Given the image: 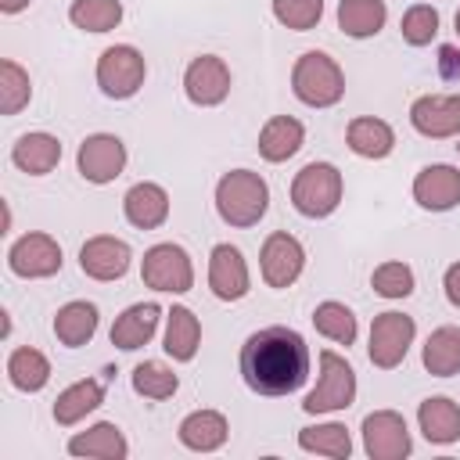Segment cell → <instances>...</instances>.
<instances>
[{
  "mask_svg": "<svg viewBox=\"0 0 460 460\" xmlns=\"http://www.w3.org/2000/svg\"><path fill=\"white\" fill-rule=\"evenodd\" d=\"M237 367L244 385L255 395H266V399L291 395L309 377V345L295 327L273 323L244 338Z\"/></svg>",
  "mask_w": 460,
  "mask_h": 460,
  "instance_id": "obj_1",
  "label": "cell"
},
{
  "mask_svg": "<svg viewBox=\"0 0 460 460\" xmlns=\"http://www.w3.org/2000/svg\"><path fill=\"white\" fill-rule=\"evenodd\" d=\"M270 208V183L252 169H230L216 183V212L226 226L248 230Z\"/></svg>",
  "mask_w": 460,
  "mask_h": 460,
  "instance_id": "obj_2",
  "label": "cell"
},
{
  "mask_svg": "<svg viewBox=\"0 0 460 460\" xmlns=\"http://www.w3.org/2000/svg\"><path fill=\"white\" fill-rule=\"evenodd\" d=\"M291 90L309 108H334L345 97V72L323 50H305L291 68Z\"/></svg>",
  "mask_w": 460,
  "mask_h": 460,
  "instance_id": "obj_3",
  "label": "cell"
},
{
  "mask_svg": "<svg viewBox=\"0 0 460 460\" xmlns=\"http://www.w3.org/2000/svg\"><path fill=\"white\" fill-rule=\"evenodd\" d=\"M345 180L331 162H309L291 180V205L305 219H323L341 205Z\"/></svg>",
  "mask_w": 460,
  "mask_h": 460,
  "instance_id": "obj_4",
  "label": "cell"
},
{
  "mask_svg": "<svg viewBox=\"0 0 460 460\" xmlns=\"http://www.w3.org/2000/svg\"><path fill=\"white\" fill-rule=\"evenodd\" d=\"M356 402V370L349 367L345 356L323 349L320 352V377L316 388L302 399V410L309 417L316 413H334V410H349Z\"/></svg>",
  "mask_w": 460,
  "mask_h": 460,
  "instance_id": "obj_5",
  "label": "cell"
},
{
  "mask_svg": "<svg viewBox=\"0 0 460 460\" xmlns=\"http://www.w3.org/2000/svg\"><path fill=\"white\" fill-rule=\"evenodd\" d=\"M140 280L151 291H169V295H187L194 288V262L187 255V248L162 241L151 244L140 259Z\"/></svg>",
  "mask_w": 460,
  "mask_h": 460,
  "instance_id": "obj_6",
  "label": "cell"
},
{
  "mask_svg": "<svg viewBox=\"0 0 460 460\" xmlns=\"http://www.w3.org/2000/svg\"><path fill=\"white\" fill-rule=\"evenodd\" d=\"M147 79V61L133 43H115L97 58V86L111 101H129Z\"/></svg>",
  "mask_w": 460,
  "mask_h": 460,
  "instance_id": "obj_7",
  "label": "cell"
},
{
  "mask_svg": "<svg viewBox=\"0 0 460 460\" xmlns=\"http://www.w3.org/2000/svg\"><path fill=\"white\" fill-rule=\"evenodd\" d=\"M413 338H417V323H413V316H406V313H392V309H388V313H377L374 323H370L367 356H370V363H374L377 370H395V367L406 359Z\"/></svg>",
  "mask_w": 460,
  "mask_h": 460,
  "instance_id": "obj_8",
  "label": "cell"
},
{
  "mask_svg": "<svg viewBox=\"0 0 460 460\" xmlns=\"http://www.w3.org/2000/svg\"><path fill=\"white\" fill-rule=\"evenodd\" d=\"M61 244L43 234V230H29L22 234L11 248H7V270L22 280H43V277H54L61 273Z\"/></svg>",
  "mask_w": 460,
  "mask_h": 460,
  "instance_id": "obj_9",
  "label": "cell"
},
{
  "mask_svg": "<svg viewBox=\"0 0 460 460\" xmlns=\"http://www.w3.org/2000/svg\"><path fill=\"white\" fill-rule=\"evenodd\" d=\"M259 270H262L266 288H277V291L291 288L305 270L302 241L295 234H288V230H273L259 248Z\"/></svg>",
  "mask_w": 460,
  "mask_h": 460,
  "instance_id": "obj_10",
  "label": "cell"
},
{
  "mask_svg": "<svg viewBox=\"0 0 460 460\" xmlns=\"http://www.w3.org/2000/svg\"><path fill=\"white\" fill-rule=\"evenodd\" d=\"M363 449L370 460H406L413 453V438L406 417L399 410H374L363 417Z\"/></svg>",
  "mask_w": 460,
  "mask_h": 460,
  "instance_id": "obj_11",
  "label": "cell"
},
{
  "mask_svg": "<svg viewBox=\"0 0 460 460\" xmlns=\"http://www.w3.org/2000/svg\"><path fill=\"white\" fill-rule=\"evenodd\" d=\"M230 86H234V75H230V65L219 54H198L183 72V93L198 108L223 104L230 97Z\"/></svg>",
  "mask_w": 460,
  "mask_h": 460,
  "instance_id": "obj_12",
  "label": "cell"
},
{
  "mask_svg": "<svg viewBox=\"0 0 460 460\" xmlns=\"http://www.w3.org/2000/svg\"><path fill=\"white\" fill-rule=\"evenodd\" d=\"M126 144L115 133H90L75 151V169L86 183H111L126 169Z\"/></svg>",
  "mask_w": 460,
  "mask_h": 460,
  "instance_id": "obj_13",
  "label": "cell"
},
{
  "mask_svg": "<svg viewBox=\"0 0 460 460\" xmlns=\"http://www.w3.org/2000/svg\"><path fill=\"white\" fill-rule=\"evenodd\" d=\"M129 262H133V248L115 234H93L79 248V270L90 280H101V284L126 277Z\"/></svg>",
  "mask_w": 460,
  "mask_h": 460,
  "instance_id": "obj_14",
  "label": "cell"
},
{
  "mask_svg": "<svg viewBox=\"0 0 460 460\" xmlns=\"http://www.w3.org/2000/svg\"><path fill=\"white\" fill-rule=\"evenodd\" d=\"M410 126L428 140L460 137V93H424L410 104Z\"/></svg>",
  "mask_w": 460,
  "mask_h": 460,
  "instance_id": "obj_15",
  "label": "cell"
},
{
  "mask_svg": "<svg viewBox=\"0 0 460 460\" xmlns=\"http://www.w3.org/2000/svg\"><path fill=\"white\" fill-rule=\"evenodd\" d=\"M208 288L219 302H241L252 291V273L248 262L241 255V248L234 244H212L208 252Z\"/></svg>",
  "mask_w": 460,
  "mask_h": 460,
  "instance_id": "obj_16",
  "label": "cell"
},
{
  "mask_svg": "<svg viewBox=\"0 0 460 460\" xmlns=\"http://www.w3.org/2000/svg\"><path fill=\"white\" fill-rule=\"evenodd\" d=\"M413 201L428 212H449L460 205V169L435 162L413 176Z\"/></svg>",
  "mask_w": 460,
  "mask_h": 460,
  "instance_id": "obj_17",
  "label": "cell"
},
{
  "mask_svg": "<svg viewBox=\"0 0 460 460\" xmlns=\"http://www.w3.org/2000/svg\"><path fill=\"white\" fill-rule=\"evenodd\" d=\"M122 216L137 230H158L169 219V194L155 180H140L122 198Z\"/></svg>",
  "mask_w": 460,
  "mask_h": 460,
  "instance_id": "obj_18",
  "label": "cell"
},
{
  "mask_svg": "<svg viewBox=\"0 0 460 460\" xmlns=\"http://www.w3.org/2000/svg\"><path fill=\"white\" fill-rule=\"evenodd\" d=\"M162 320V305L158 302H137L129 309H122L111 323V345L122 352H137L140 345H147L158 331Z\"/></svg>",
  "mask_w": 460,
  "mask_h": 460,
  "instance_id": "obj_19",
  "label": "cell"
},
{
  "mask_svg": "<svg viewBox=\"0 0 460 460\" xmlns=\"http://www.w3.org/2000/svg\"><path fill=\"white\" fill-rule=\"evenodd\" d=\"M176 438L190 453H216L230 438V424H226V417L219 410H194V413H187L180 420Z\"/></svg>",
  "mask_w": 460,
  "mask_h": 460,
  "instance_id": "obj_20",
  "label": "cell"
},
{
  "mask_svg": "<svg viewBox=\"0 0 460 460\" xmlns=\"http://www.w3.org/2000/svg\"><path fill=\"white\" fill-rule=\"evenodd\" d=\"M417 428L431 446L460 442V406L449 395H428L417 406Z\"/></svg>",
  "mask_w": 460,
  "mask_h": 460,
  "instance_id": "obj_21",
  "label": "cell"
},
{
  "mask_svg": "<svg viewBox=\"0 0 460 460\" xmlns=\"http://www.w3.org/2000/svg\"><path fill=\"white\" fill-rule=\"evenodd\" d=\"M68 453L72 456H90V460H126L129 442H126V435H122L119 424L97 420L86 431H75L68 438Z\"/></svg>",
  "mask_w": 460,
  "mask_h": 460,
  "instance_id": "obj_22",
  "label": "cell"
},
{
  "mask_svg": "<svg viewBox=\"0 0 460 460\" xmlns=\"http://www.w3.org/2000/svg\"><path fill=\"white\" fill-rule=\"evenodd\" d=\"M302 144H305V126L295 115H273L259 129V155L273 165L295 158L302 151Z\"/></svg>",
  "mask_w": 460,
  "mask_h": 460,
  "instance_id": "obj_23",
  "label": "cell"
},
{
  "mask_svg": "<svg viewBox=\"0 0 460 460\" xmlns=\"http://www.w3.org/2000/svg\"><path fill=\"white\" fill-rule=\"evenodd\" d=\"M11 162H14L22 172H29V176H47V172H54L58 162H61V140H58L54 133H43V129L22 133V137L14 140V147H11Z\"/></svg>",
  "mask_w": 460,
  "mask_h": 460,
  "instance_id": "obj_24",
  "label": "cell"
},
{
  "mask_svg": "<svg viewBox=\"0 0 460 460\" xmlns=\"http://www.w3.org/2000/svg\"><path fill=\"white\" fill-rule=\"evenodd\" d=\"M345 144L359 158H388L395 151V129L377 115H356L345 126Z\"/></svg>",
  "mask_w": 460,
  "mask_h": 460,
  "instance_id": "obj_25",
  "label": "cell"
},
{
  "mask_svg": "<svg viewBox=\"0 0 460 460\" xmlns=\"http://www.w3.org/2000/svg\"><path fill=\"white\" fill-rule=\"evenodd\" d=\"M165 356H172L176 363H190L201 349V320L187 309V305H172L165 313V338H162Z\"/></svg>",
  "mask_w": 460,
  "mask_h": 460,
  "instance_id": "obj_26",
  "label": "cell"
},
{
  "mask_svg": "<svg viewBox=\"0 0 460 460\" xmlns=\"http://www.w3.org/2000/svg\"><path fill=\"white\" fill-rule=\"evenodd\" d=\"M97 323H101V313L93 302H65L58 313H54V338L65 345V349H79L86 345L93 334H97Z\"/></svg>",
  "mask_w": 460,
  "mask_h": 460,
  "instance_id": "obj_27",
  "label": "cell"
},
{
  "mask_svg": "<svg viewBox=\"0 0 460 460\" xmlns=\"http://www.w3.org/2000/svg\"><path fill=\"white\" fill-rule=\"evenodd\" d=\"M101 402H104V385H101L97 377H83V381L68 385L65 392H58L50 413H54V420H58L61 428H72V424H79L83 417H90Z\"/></svg>",
  "mask_w": 460,
  "mask_h": 460,
  "instance_id": "obj_28",
  "label": "cell"
},
{
  "mask_svg": "<svg viewBox=\"0 0 460 460\" xmlns=\"http://www.w3.org/2000/svg\"><path fill=\"white\" fill-rule=\"evenodd\" d=\"M420 363L431 377H453L460 374V327L442 323L428 334L424 349H420Z\"/></svg>",
  "mask_w": 460,
  "mask_h": 460,
  "instance_id": "obj_29",
  "label": "cell"
},
{
  "mask_svg": "<svg viewBox=\"0 0 460 460\" xmlns=\"http://www.w3.org/2000/svg\"><path fill=\"white\" fill-rule=\"evenodd\" d=\"M388 4L385 0H341L338 4V29L352 40H370L385 29Z\"/></svg>",
  "mask_w": 460,
  "mask_h": 460,
  "instance_id": "obj_30",
  "label": "cell"
},
{
  "mask_svg": "<svg viewBox=\"0 0 460 460\" xmlns=\"http://www.w3.org/2000/svg\"><path fill=\"white\" fill-rule=\"evenodd\" d=\"M298 449L302 453H316V456H331V460H349L352 456V435L338 420L309 424V428L298 431Z\"/></svg>",
  "mask_w": 460,
  "mask_h": 460,
  "instance_id": "obj_31",
  "label": "cell"
},
{
  "mask_svg": "<svg viewBox=\"0 0 460 460\" xmlns=\"http://www.w3.org/2000/svg\"><path fill=\"white\" fill-rule=\"evenodd\" d=\"M7 381L18 392H40L50 381V359L32 345H18L7 356Z\"/></svg>",
  "mask_w": 460,
  "mask_h": 460,
  "instance_id": "obj_32",
  "label": "cell"
},
{
  "mask_svg": "<svg viewBox=\"0 0 460 460\" xmlns=\"http://www.w3.org/2000/svg\"><path fill=\"white\" fill-rule=\"evenodd\" d=\"M129 385H133L137 395H144V399H151V402H165V399L176 395L180 377L172 374V367H165V363H158V359H144V363L133 367Z\"/></svg>",
  "mask_w": 460,
  "mask_h": 460,
  "instance_id": "obj_33",
  "label": "cell"
},
{
  "mask_svg": "<svg viewBox=\"0 0 460 460\" xmlns=\"http://www.w3.org/2000/svg\"><path fill=\"white\" fill-rule=\"evenodd\" d=\"M313 327L323 334V338H331V341H338V345H352L356 341V334H359V323H356V313L345 305V302H334V298H327V302H320L316 309H313Z\"/></svg>",
  "mask_w": 460,
  "mask_h": 460,
  "instance_id": "obj_34",
  "label": "cell"
},
{
  "mask_svg": "<svg viewBox=\"0 0 460 460\" xmlns=\"http://www.w3.org/2000/svg\"><path fill=\"white\" fill-rule=\"evenodd\" d=\"M68 22L83 32H111L122 22V0H72Z\"/></svg>",
  "mask_w": 460,
  "mask_h": 460,
  "instance_id": "obj_35",
  "label": "cell"
},
{
  "mask_svg": "<svg viewBox=\"0 0 460 460\" xmlns=\"http://www.w3.org/2000/svg\"><path fill=\"white\" fill-rule=\"evenodd\" d=\"M29 101H32L29 72L14 58H4L0 61V115H18Z\"/></svg>",
  "mask_w": 460,
  "mask_h": 460,
  "instance_id": "obj_36",
  "label": "cell"
},
{
  "mask_svg": "<svg viewBox=\"0 0 460 460\" xmlns=\"http://www.w3.org/2000/svg\"><path fill=\"white\" fill-rule=\"evenodd\" d=\"M413 284H417L413 270L399 259H388V262L374 266V273H370V288L381 298H406V295H413Z\"/></svg>",
  "mask_w": 460,
  "mask_h": 460,
  "instance_id": "obj_37",
  "label": "cell"
},
{
  "mask_svg": "<svg viewBox=\"0 0 460 460\" xmlns=\"http://www.w3.org/2000/svg\"><path fill=\"white\" fill-rule=\"evenodd\" d=\"M399 32L410 47H428L435 36H438V11L431 4H413L402 11V22H399Z\"/></svg>",
  "mask_w": 460,
  "mask_h": 460,
  "instance_id": "obj_38",
  "label": "cell"
},
{
  "mask_svg": "<svg viewBox=\"0 0 460 460\" xmlns=\"http://www.w3.org/2000/svg\"><path fill=\"white\" fill-rule=\"evenodd\" d=\"M273 18H277L284 29L309 32V29H316L320 18H323V0H273Z\"/></svg>",
  "mask_w": 460,
  "mask_h": 460,
  "instance_id": "obj_39",
  "label": "cell"
},
{
  "mask_svg": "<svg viewBox=\"0 0 460 460\" xmlns=\"http://www.w3.org/2000/svg\"><path fill=\"white\" fill-rule=\"evenodd\" d=\"M438 68L446 79H460V50L456 47H438Z\"/></svg>",
  "mask_w": 460,
  "mask_h": 460,
  "instance_id": "obj_40",
  "label": "cell"
},
{
  "mask_svg": "<svg viewBox=\"0 0 460 460\" xmlns=\"http://www.w3.org/2000/svg\"><path fill=\"white\" fill-rule=\"evenodd\" d=\"M442 288H446L449 305L460 309V262H449V266H446V273H442Z\"/></svg>",
  "mask_w": 460,
  "mask_h": 460,
  "instance_id": "obj_41",
  "label": "cell"
},
{
  "mask_svg": "<svg viewBox=\"0 0 460 460\" xmlns=\"http://www.w3.org/2000/svg\"><path fill=\"white\" fill-rule=\"evenodd\" d=\"M32 0H0V11L4 14H18V11H25Z\"/></svg>",
  "mask_w": 460,
  "mask_h": 460,
  "instance_id": "obj_42",
  "label": "cell"
},
{
  "mask_svg": "<svg viewBox=\"0 0 460 460\" xmlns=\"http://www.w3.org/2000/svg\"><path fill=\"white\" fill-rule=\"evenodd\" d=\"M453 25H456V36H460V11H456V18H453Z\"/></svg>",
  "mask_w": 460,
  "mask_h": 460,
  "instance_id": "obj_43",
  "label": "cell"
}]
</instances>
